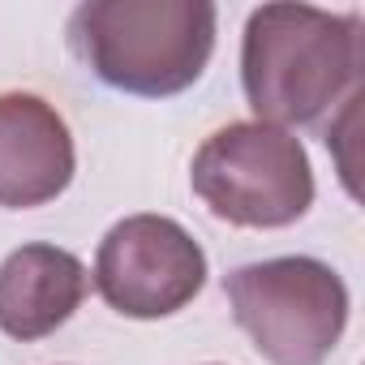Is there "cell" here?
Here are the masks:
<instances>
[{"label":"cell","mask_w":365,"mask_h":365,"mask_svg":"<svg viewBox=\"0 0 365 365\" xmlns=\"http://www.w3.org/2000/svg\"><path fill=\"white\" fill-rule=\"evenodd\" d=\"M241 86L262 125H318L361 91V18L314 5H262L245 22Z\"/></svg>","instance_id":"cell-1"},{"label":"cell","mask_w":365,"mask_h":365,"mask_svg":"<svg viewBox=\"0 0 365 365\" xmlns=\"http://www.w3.org/2000/svg\"><path fill=\"white\" fill-rule=\"evenodd\" d=\"M215 26L207 0H86L69 18V48L103 86L172 99L207 73Z\"/></svg>","instance_id":"cell-2"},{"label":"cell","mask_w":365,"mask_h":365,"mask_svg":"<svg viewBox=\"0 0 365 365\" xmlns=\"http://www.w3.org/2000/svg\"><path fill=\"white\" fill-rule=\"evenodd\" d=\"M190 185L232 228H288L314 207V168L301 138L262 120L215 129L190 163Z\"/></svg>","instance_id":"cell-3"},{"label":"cell","mask_w":365,"mask_h":365,"mask_svg":"<svg viewBox=\"0 0 365 365\" xmlns=\"http://www.w3.org/2000/svg\"><path fill=\"white\" fill-rule=\"evenodd\" d=\"M224 292L237 327L271 365H322L348 327V284L305 254L245 262Z\"/></svg>","instance_id":"cell-4"},{"label":"cell","mask_w":365,"mask_h":365,"mask_svg":"<svg viewBox=\"0 0 365 365\" xmlns=\"http://www.w3.org/2000/svg\"><path fill=\"white\" fill-rule=\"evenodd\" d=\"M91 279L120 318H172L202 292L207 254L168 215H125L99 241Z\"/></svg>","instance_id":"cell-5"},{"label":"cell","mask_w":365,"mask_h":365,"mask_svg":"<svg viewBox=\"0 0 365 365\" xmlns=\"http://www.w3.org/2000/svg\"><path fill=\"white\" fill-rule=\"evenodd\" d=\"M73 168V133L48 99L31 91L0 95V207L31 211L56 202L69 190Z\"/></svg>","instance_id":"cell-6"},{"label":"cell","mask_w":365,"mask_h":365,"mask_svg":"<svg viewBox=\"0 0 365 365\" xmlns=\"http://www.w3.org/2000/svg\"><path fill=\"white\" fill-rule=\"evenodd\" d=\"M91 275L78 254L61 245H22L0 262V331L35 344L65 327L86 301Z\"/></svg>","instance_id":"cell-7"}]
</instances>
